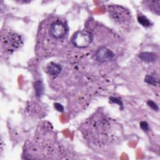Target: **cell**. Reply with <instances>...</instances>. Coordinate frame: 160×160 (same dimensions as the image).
<instances>
[{"label": "cell", "mask_w": 160, "mask_h": 160, "mask_svg": "<svg viewBox=\"0 0 160 160\" xmlns=\"http://www.w3.org/2000/svg\"><path fill=\"white\" fill-rule=\"evenodd\" d=\"M108 12L110 16L115 21L119 23H124L128 21L131 18V15L128 10L118 5L109 6Z\"/></svg>", "instance_id": "6da1fadb"}, {"label": "cell", "mask_w": 160, "mask_h": 160, "mask_svg": "<svg viewBox=\"0 0 160 160\" xmlns=\"http://www.w3.org/2000/svg\"><path fill=\"white\" fill-rule=\"evenodd\" d=\"M93 41V36L86 30L79 31L73 35L72 42L73 45L80 48L88 47Z\"/></svg>", "instance_id": "7a4b0ae2"}, {"label": "cell", "mask_w": 160, "mask_h": 160, "mask_svg": "<svg viewBox=\"0 0 160 160\" xmlns=\"http://www.w3.org/2000/svg\"><path fill=\"white\" fill-rule=\"evenodd\" d=\"M3 46L8 51H15L22 45L21 37L15 33H8L5 38L2 37Z\"/></svg>", "instance_id": "3957f363"}, {"label": "cell", "mask_w": 160, "mask_h": 160, "mask_svg": "<svg viewBox=\"0 0 160 160\" xmlns=\"http://www.w3.org/2000/svg\"><path fill=\"white\" fill-rule=\"evenodd\" d=\"M68 33L67 26L61 22H55L53 23L50 28V35L56 38L61 39L65 37Z\"/></svg>", "instance_id": "277c9868"}, {"label": "cell", "mask_w": 160, "mask_h": 160, "mask_svg": "<svg viewBox=\"0 0 160 160\" xmlns=\"http://www.w3.org/2000/svg\"><path fill=\"white\" fill-rule=\"evenodd\" d=\"M96 56L99 61L105 63L111 60L114 57V53L107 48L102 47L98 50Z\"/></svg>", "instance_id": "5b68a950"}, {"label": "cell", "mask_w": 160, "mask_h": 160, "mask_svg": "<svg viewBox=\"0 0 160 160\" xmlns=\"http://www.w3.org/2000/svg\"><path fill=\"white\" fill-rule=\"evenodd\" d=\"M62 70L61 67L58 64L54 63H50L46 67L47 73L53 76L58 75Z\"/></svg>", "instance_id": "8992f818"}, {"label": "cell", "mask_w": 160, "mask_h": 160, "mask_svg": "<svg viewBox=\"0 0 160 160\" xmlns=\"http://www.w3.org/2000/svg\"><path fill=\"white\" fill-rule=\"evenodd\" d=\"M139 57L144 61L154 62L157 59V56L155 53L149 52H143L140 54Z\"/></svg>", "instance_id": "52a82bcc"}, {"label": "cell", "mask_w": 160, "mask_h": 160, "mask_svg": "<svg viewBox=\"0 0 160 160\" xmlns=\"http://www.w3.org/2000/svg\"><path fill=\"white\" fill-rule=\"evenodd\" d=\"M149 8L151 11H154L155 13L159 15V10H160V2L159 1H152L149 2Z\"/></svg>", "instance_id": "ba28073f"}, {"label": "cell", "mask_w": 160, "mask_h": 160, "mask_svg": "<svg viewBox=\"0 0 160 160\" xmlns=\"http://www.w3.org/2000/svg\"><path fill=\"white\" fill-rule=\"evenodd\" d=\"M138 21L139 23L144 27H149L151 26V22L149 21V20L143 15H138Z\"/></svg>", "instance_id": "9c48e42d"}, {"label": "cell", "mask_w": 160, "mask_h": 160, "mask_svg": "<svg viewBox=\"0 0 160 160\" xmlns=\"http://www.w3.org/2000/svg\"><path fill=\"white\" fill-rule=\"evenodd\" d=\"M145 81L148 84L153 85V86H155L158 83V79H156L154 76H153L152 75H149L146 76V77L145 78Z\"/></svg>", "instance_id": "30bf717a"}, {"label": "cell", "mask_w": 160, "mask_h": 160, "mask_svg": "<svg viewBox=\"0 0 160 160\" xmlns=\"http://www.w3.org/2000/svg\"><path fill=\"white\" fill-rule=\"evenodd\" d=\"M35 89H36V93L38 96H40L41 94L43 91V85L41 84V82H37L35 84Z\"/></svg>", "instance_id": "8fae6325"}, {"label": "cell", "mask_w": 160, "mask_h": 160, "mask_svg": "<svg viewBox=\"0 0 160 160\" xmlns=\"http://www.w3.org/2000/svg\"><path fill=\"white\" fill-rule=\"evenodd\" d=\"M147 104L153 110H154V111H158L159 110V108L157 105L156 103H155L153 101H151V100H149L148 102H147Z\"/></svg>", "instance_id": "7c38bea8"}, {"label": "cell", "mask_w": 160, "mask_h": 160, "mask_svg": "<svg viewBox=\"0 0 160 160\" xmlns=\"http://www.w3.org/2000/svg\"><path fill=\"white\" fill-rule=\"evenodd\" d=\"M140 126L141 128V129L145 132H147L149 130L148 124L146 121H141L140 123Z\"/></svg>", "instance_id": "4fadbf2b"}, {"label": "cell", "mask_w": 160, "mask_h": 160, "mask_svg": "<svg viewBox=\"0 0 160 160\" xmlns=\"http://www.w3.org/2000/svg\"><path fill=\"white\" fill-rule=\"evenodd\" d=\"M54 108L56 110L59 112H63L64 111V107L59 103H55L54 104Z\"/></svg>", "instance_id": "5bb4252c"}, {"label": "cell", "mask_w": 160, "mask_h": 160, "mask_svg": "<svg viewBox=\"0 0 160 160\" xmlns=\"http://www.w3.org/2000/svg\"><path fill=\"white\" fill-rule=\"evenodd\" d=\"M110 100H111V102H114V103H118V105H121V106H122V105H123L122 102H121V100H118V99H117V98H116L111 97V98H110Z\"/></svg>", "instance_id": "9a60e30c"}]
</instances>
